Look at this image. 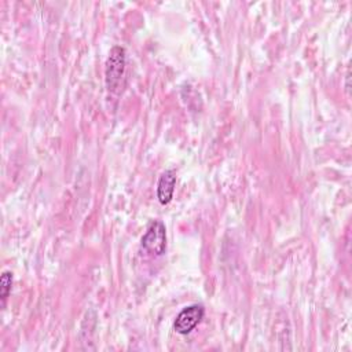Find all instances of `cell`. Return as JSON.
Instances as JSON below:
<instances>
[{
	"label": "cell",
	"instance_id": "cell-1",
	"mask_svg": "<svg viewBox=\"0 0 352 352\" xmlns=\"http://www.w3.org/2000/svg\"><path fill=\"white\" fill-rule=\"evenodd\" d=\"M124 73H125V50L120 45H116L111 48L109 54V58L106 60V69H104L106 85L109 91L116 92L120 88Z\"/></svg>",
	"mask_w": 352,
	"mask_h": 352
},
{
	"label": "cell",
	"instance_id": "cell-3",
	"mask_svg": "<svg viewBox=\"0 0 352 352\" xmlns=\"http://www.w3.org/2000/svg\"><path fill=\"white\" fill-rule=\"evenodd\" d=\"M204 315H205V308L201 304H192V305L183 308L177 314V316L173 322L175 331L182 336L191 333L194 330V327L202 320Z\"/></svg>",
	"mask_w": 352,
	"mask_h": 352
},
{
	"label": "cell",
	"instance_id": "cell-4",
	"mask_svg": "<svg viewBox=\"0 0 352 352\" xmlns=\"http://www.w3.org/2000/svg\"><path fill=\"white\" fill-rule=\"evenodd\" d=\"M175 186H176V176L173 170H165L160 176L158 186H157V197L162 205H166L170 202L173 197Z\"/></svg>",
	"mask_w": 352,
	"mask_h": 352
},
{
	"label": "cell",
	"instance_id": "cell-2",
	"mask_svg": "<svg viewBox=\"0 0 352 352\" xmlns=\"http://www.w3.org/2000/svg\"><path fill=\"white\" fill-rule=\"evenodd\" d=\"M143 249L154 256H161L166 249V228L162 221L154 220L142 236Z\"/></svg>",
	"mask_w": 352,
	"mask_h": 352
},
{
	"label": "cell",
	"instance_id": "cell-5",
	"mask_svg": "<svg viewBox=\"0 0 352 352\" xmlns=\"http://www.w3.org/2000/svg\"><path fill=\"white\" fill-rule=\"evenodd\" d=\"M11 287H12V274L10 271H4L0 278V297H1L3 307L6 305Z\"/></svg>",
	"mask_w": 352,
	"mask_h": 352
}]
</instances>
